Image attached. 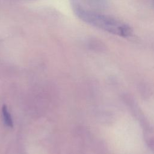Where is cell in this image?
Masks as SVG:
<instances>
[{"mask_svg": "<svg viewBox=\"0 0 154 154\" xmlns=\"http://www.w3.org/2000/svg\"><path fill=\"white\" fill-rule=\"evenodd\" d=\"M79 17L87 23L106 32L122 37H129L132 29L126 23L114 17L86 10L81 7L76 8Z\"/></svg>", "mask_w": 154, "mask_h": 154, "instance_id": "6da1fadb", "label": "cell"}, {"mask_svg": "<svg viewBox=\"0 0 154 154\" xmlns=\"http://www.w3.org/2000/svg\"><path fill=\"white\" fill-rule=\"evenodd\" d=\"M2 113L3 119H4L5 124L10 128H13V120L10 114L8 112L7 107L5 105H4L2 107Z\"/></svg>", "mask_w": 154, "mask_h": 154, "instance_id": "7a4b0ae2", "label": "cell"}]
</instances>
